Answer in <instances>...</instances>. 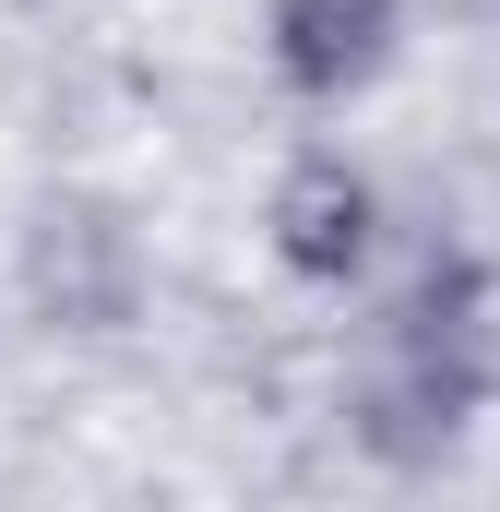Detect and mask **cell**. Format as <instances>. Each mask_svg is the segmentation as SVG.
Wrapping results in <instances>:
<instances>
[{"mask_svg": "<svg viewBox=\"0 0 500 512\" xmlns=\"http://www.w3.org/2000/svg\"><path fill=\"white\" fill-rule=\"evenodd\" d=\"M346 429L393 477H429L465 453L500 393V298L465 239H393L370 286L346 298Z\"/></svg>", "mask_w": 500, "mask_h": 512, "instance_id": "cell-1", "label": "cell"}, {"mask_svg": "<svg viewBox=\"0 0 500 512\" xmlns=\"http://www.w3.org/2000/svg\"><path fill=\"white\" fill-rule=\"evenodd\" d=\"M393 191H381V167L358 143H334V131H310V143H286L274 155V179H262V262L298 286V298H358L381 262H393Z\"/></svg>", "mask_w": 500, "mask_h": 512, "instance_id": "cell-2", "label": "cell"}, {"mask_svg": "<svg viewBox=\"0 0 500 512\" xmlns=\"http://www.w3.org/2000/svg\"><path fill=\"white\" fill-rule=\"evenodd\" d=\"M417 48V0H262V72L298 120H346Z\"/></svg>", "mask_w": 500, "mask_h": 512, "instance_id": "cell-3", "label": "cell"}]
</instances>
